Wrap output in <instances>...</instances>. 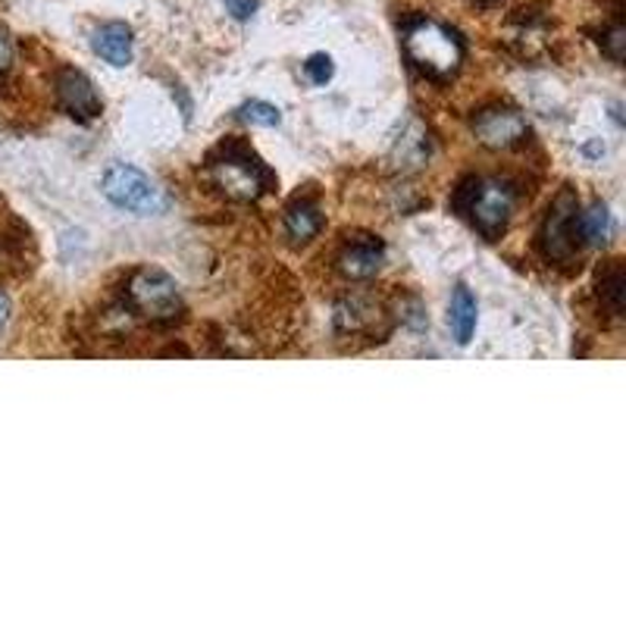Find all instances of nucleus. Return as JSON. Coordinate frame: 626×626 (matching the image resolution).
I'll return each instance as SVG.
<instances>
[{
	"label": "nucleus",
	"instance_id": "f3484780",
	"mask_svg": "<svg viewBox=\"0 0 626 626\" xmlns=\"http://www.w3.org/2000/svg\"><path fill=\"white\" fill-rule=\"evenodd\" d=\"M376 304L367 298H351L345 300L342 307H339V329H345V332H360L364 323H376Z\"/></svg>",
	"mask_w": 626,
	"mask_h": 626
},
{
	"label": "nucleus",
	"instance_id": "4be33fe9",
	"mask_svg": "<svg viewBox=\"0 0 626 626\" xmlns=\"http://www.w3.org/2000/svg\"><path fill=\"white\" fill-rule=\"evenodd\" d=\"M10 66H13V41H10V35L0 28V75L10 73Z\"/></svg>",
	"mask_w": 626,
	"mask_h": 626
},
{
	"label": "nucleus",
	"instance_id": "9b49d317",
	"mask_svg": "<svg viewBox=\"0 0 626 626\" xmlns=\"http://www.w3.org/2000/svg\"><path fill=\"white\" fill-rule=\"evenodd\" d=\"M91 48L110 66H128L132 63V28L125 23L100 25L91 35Z\"/></svg>",
	"mask_w": 626,
	"mask_h": 626
},
{
	"label": "nucleus",
	"instance_id": "f03ea898",
	"mask_svg": "<svg viewBox=\"0 0 626 626\" xmlns=\"http://www.w3.org/2000/svg\"><path fill=\"white\" fill-rule=\"evenodd\" d=\"M207 179H210V185H213L223 198L235 200V204L257 200L273 185L270 170H267L250 150L238 148V145H229V148H223L220 154L210 157Z\"/></svg>",
	"mask_w": 626,
	"mask_h": 626
},
{
	"label": "nucleus",
	"instance_id": "f257e3e1",
	"mask_svg": "<svg viewBox=\"0 0 626 626\" xmlns=\"http://www.w3.org/2000/svg\"><path fill=\"white\" fill-rule=\"evenodd\" d=\"M404 57L410 66L426 78L449 82L464 63V41L461 35L435 20H414L404 28Z\"/></svg>",
	"mask_w": 626,
	"mask_h": 626
},
{
	"label": "nucleus",
	"instance_id": "1a4fd4ad",
	"mask_svg": "<svg viewBox=\"0 0 626 626\" xmlns=\"http://www.w3.org/2000/svg\"><path fill=\"white\" fill-rule=\"evenodd\" d=\"M53 88H57V103H60L73 120L91 123V120H98L100 116L103 100H100L95 82L85 73H78L73 66H63V70L57 73Z\"/></svg>",
	"mask_w": 626,
	"mask_h": 626
},
{
	"label": "nucleus",
	"instance_id": "2eb2a0df",
	"mask_svg": "<svg viewBox=\"0 0 626 626\" xmlns=\"http://www.w3.org/2000/svg\"><path fill=\"white\" fill-rule=\"evenodd\" d=\"M624 267L621 260H611V267L599 275V298L601 307L611 314V317H621L624 314Z\"/></svg>",
	"mask_w": 626,
	"mask_h": 626
},
{
	"label": "nucleus",
	"instance_id": "f8f14e48",
	"mask_svg": "<svg viewBox=\"0 0 626 626\" xmlns=\"http://www.w3.org/2000/svg\"><path fill=\"white\" fill-rule=\"evenodd\" d=\"M320 229H323V217H320L317 204L295 200V204L285 210V232H289L292 245H307L310 238H317Z\"/></svg>",
	"mask_w": 626,
	"mask_h": 626
},
{
	"label": "nucleus",
	"instance_id": "a211bd4d",
	"mask_svg": "<svg viewBox=\"0 0 626 626\" xmlns=\"http://www.w3.org/2000/svg\"><path fill=\"white\" fill-rule=\"evenodd\" d=\"M238 120H245L250 125H263V128H273L279 125V110H275L273 103H267V100H248V103H242L238 107Z\"/></svg>",
	"mask_w": 626,
	"mask_h": 626
},
{
	"label": "nucleus",
	"instance_id": "0eeeda50",
	"mask_svg": "<svg viewBox=\"0 0 626 626\" xmlns=\"http://www.w3.org/2000/svg\"><path fill=\"white\" fill-rule=\"evenodd\" d=\"M576 210H579L576 195L570 188H564L554 198V204H551L545 225H542V248L561 267H570L576 260V254H579V242H576V235H579L576 220L579 217H576Z\"/></svg>",
	"mask_w": 626,
	"mask_h": 626
},
{
	"label": "nucleus",
	"instance_id": "7ed1b4c3",
	"mask_svg": "<svg viewBox=\"0 0 626 626\" xmlns=\"http://www.w3.org/2000/svg\"><path fill=\"white\" fill-rule=\"evenodd\" d=\"M514 204H517V192L501 179H470L461 185V195H457V207L470 213L474 225L486 238H499L507 229Z\"/></svg>",
	"mask_w": 626,
	"mask_h": 626
},
{
	"label": "nucleus",
	"instance_id": "423d86ee",
	"mask_svg": "<svg viewBox=\"0 0 626 626\" xmlns=\"http://www.w3.org/2000/svg\"><path fill=\"white\" fill-rule=\"evenodd\" d=\"M551 38H554V20H551L549 7H542V3L517 10L504 25V45L524 60L545 57L551 50Z\"/></svg>",
	"mask_w": 626,
	"mask_h": 626
},
{
	"label": "nucleus",
	"instance_id": "aec40b11",
	"mask_svg": "<svg viewBox=\"0 0 626 626\" xmlns=\"http://www.w3.org/2000/svg\"><path fill=\"white\" fill-rule=\"evenodd\" d=\"M304 73H307V78H310L314 85H326V82L332 78V60H329L326 53H314V57L304 63Z\"/></svg>",
	"mask_w": 626,
	"mask_h": 626
},
{
	"label": "nucleus",
	"instance_id": "4468645a",
	"mask_svg": "<svg viewBox=\"0 0 626 626\" xmlns=\"http://www.w3.org/2000/svg\"><path fill=\"white\" fill-rule=\"evenodd\" d=\"M449 323L454 329V339L461 342V345H467L470 339H474L476 332V300L474 295L464 289V285H457L454 289V298H451V314H449Z\"/></svg>",
	"mask_w": 626,
	"mask_h": 626
},
{
	"label": "nucleus",
	"instance_id": "6e6552de",
	"mask_svg": "<svg viewBox=\"0 0 626 626\" xmlns=\"http://www.w3.org/2000/svg\"><path fill=\"white\" fill-rule=\"evenodd\" d=\"M474 135L482 148L511 150L524 145L526 135H529V123L514 107H486L476 113Z\"/></svg>",
	"mask_w": 626,
	"mask_h": 626
},
{
	"label": "nucleus",
	"instance_id": "20e7f679",
	"mask_svg": "<svg viewBox=\"0 0 626 626\" xmlns=\"http://www.w3.org/2000/svg\"><path fill=\"white\" fill-rule=\"evenodd\" d=\"M103 195L120 210L138 213V217H157V213H167V207H170L167 192L150 175L128 163H113L103 173Z\"/></svg>",
	"mask_w": 626,
	"mask_h": 626
},
{
	"label": "nucleus",
	"instance_id": "6ab92c4d",
	"mask_svg": "<svg viewBox=\"0 0 626 626\" xmlns=\"http://www.w3.org/2000/svg\"><path fill=\"white\" fill-rule=\"evenodd\" d=\"M624 45H626V28L621 20H614L611 28L601 32V50H604L614 63H621V60H624Z\"/></svg>",
	"mask_w": 626,
	"mask_h": 626
},
{
	"label": "nucleus",
	"instance_id": "dca6fc26",
	"mask_svg": "<svg viewBox=\"0 0 626 626\" xmlns=\"http://www.w3.org/2000/svg\"><path fill=\"white\" fill-rule=\"evenodd\" d=\"M576 229L579 235L589 242V245H604L611 238V213L604 204H592L579 220H576Z\"/></svg>",
	"mask_w": 626,
	"mask_h": 626
},
{
	"label": "nucleus",
	"instance_id": "ddd939ff",
	"mask_svg": "<svg viewBox=\"0 0 626 626\" xmlns=\"http://www.w3.org/2000/svg\"><path fill=\"white\" fill-rule=\"evenodd\" d=\"M426 157H429V138H426V132L420 125L410 123V128L395 142L392 160H395V167H398L401 173H410V170L424 167Z\"/></svg>",
	"mask_w": 626,
	"mask_h": 626
},
{
	"label": "nucleus",
	"instance_id": "412c9836",
	"mask_svg": "<svg viewBox=\"0 0 626 626\" xmlns=\"http://www.w3.org/2000/svg\"><path fill=\"white\" fill-rule=\"evenodd\" d=\"M223 3L225 13H232V20H238V23H245L257 13V0H223Z\"/></svg>",
	"mask_w": 626,
	"mask_h": 626
},
{
	"label": "nucleus",
	"instance_id": "39448f33",
	"mask_svg": "<svg viewBox=\"0 0 626 626\" xmlns=\"http://www.w3.org/2000/svg\"><path fill=\"white\" fill-rule=\"evenodd\" d=\"M128 307L150 323H173L182 317V295L175 279L160 270H138L125 285Z\"/></svg>",
	"mask_w": 626,
	"mask_h": 626
},
{
	"label": "nucleus",
	"instance_id": "9d476101",
	"mask_svg": "<svg viewBox=\"0 0 626 626\" xmlns=\"http://www.w3.org/2000/svg\"><path fill=\"white\" fill-rule=\"evenodd\" d=\"M382 260H385L382 242H376L370 235H364V238L351 242L348 248L339 254V263H335V267H339V273L345 275V279L364 282V279H373V275L379 273Z\"/></svg>",
	"mask_w": 626,
	"mask_h": 626
},
{
	"label": "nucleus",
	"instance_id": "5701e85b",
	"mask_svg": "<svg viewBox=\"0 0 626 626\" xmlns=\"http://www.w3.org/2000/svg\"><path fill=\"white\" fill-rule=\"evenodd\" d=\"M7 320H10V298L0 292V329L7 326Z\"/></svg>",
	"mask_w": 626,
	"mask_h": 626
}]
</instances>
